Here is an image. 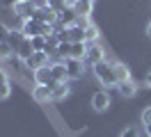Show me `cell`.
Returning a JSON list of instances; mask_svg holds the SVG:
<instances>
[{
    "label": "cell",
    "instance_id": "cell-1",
    "mask_svg": "<svg viewBox=\"0 0 151 137\" xmlns=\"http://www.w3.org/2000/svg\"><path fill=\"white\" fill-rule=\"evenodd\" d=\"M94 69V75H96V80L101 82L103 87H117V80H114V71H112V64L110 62H99L92 66Z\"/></svg>",
    "mask_w": 151,
    "mask_h": 137
},
{
    "label": "cell",
    "instance_id": "cell-2",
    "mask_svg": "<svg viewBox=\"0 0 151 137\" xmlns=\"http://www.w3.org/2000/svg\"><path fill=\"white\" fill-rule=\"evenodd\" d=\"M25 66L37 71V69H44V66H50V55L46 50H35L30 55V60H25Z\"/></svg>",
    "mask_w": 151,
    "mask_h": 137
},
{
    "label": "cell",
    "instance_id": "cell-3",
    "mask_svg": "<svg viewBox=\"0 0 151 137\" xmlns=\"http://www.w3.org/2000/svg\"><path fill=\"white\" fill-rule=\"evenodd\" d=\"M64 66H66V78L69 80H78L85 75V64L83 60H64Z\"/></svg>",
    "mask_w": 151,
    "mask_h": 137
},
{
    "label": "cell",
    "instance_id": "cell-4",
    "mask_svg": "<svg viewBox=\"0 0 151 137\" xmlns=\"http://www.w3.org/2000/svg\"><path fill=\"white\" fill-rule=\"evenodd\" d=\"M32 78H35V85H46V87H53L57 82L55 78H53V73H50V66H44V69L32 71Z\"/></svg>",
    "mask_w": 151,
    "mask_h": 137
},
{
    "label": "cell",
    "instance_id": "cell-5",
    "mask_svg": "<svg viewBox=\"0 0 151 137\" xmlns=\"http://www.w3.org/2000/svg\"><path fill=\"white\" fill-rule=\"evenodd\" d=\"M12 11H14L19 18L25 21V18H30L32 14H35V5H32L30 0H16V2H14V7H12Z\"/></svg>",
    "mask_w": 151,
    "mask_h": 137
},
{
    "label": "cell",
    "instance_id": "cell-6",
    "mask_svg": "<svg viewBox=\"0 0 151 137\" xmlns=\"http://www.w3.org/2000/svg\"><path fill=\"white\" fill-rule=\"evenodd\" d=\"M105 60V50L101 48L99 44H89L87 46V55H85V62H89L92 66L94 64H99V62H103Z\"/></svg>",
    "mask_w": 151,
    "mask_h": 137
},
{
    "label": "cell",
    "instance_id": "cell-7",
    "mask_svg": "<svg viewBox=\"0 0 151 137\" xmlns=\"http://www.w3.org/2000/svg\"><path fill=\"white\" fill-rule=\"evenodd\" d=\"M92 108L96 110V112H105V110L110 108V94L108 91H96L94 96H92Z\"/></svg>",
    "mask_w": 151,
    "mask_h": 137
},
{
    "label": "cell",
    "instance_id": "cell-8",
    "mask_svg": "<svg viewBox=\"0 0 151 137\" xmlns=\"http://www.w3.org/2000/svg\"><path fill=\"white\" fill-rule=\"evenodd\" d=\"M32 98L37 100V103H50L53 100V89L46 87V85H37L32 89Z\"/></svg>",
    "mask_w": 151,
    "mask_h": 137
},
{
    "label": "cell",
    "instance_id": "cell-9",
    "mask_svg": "<svg viewBox=\"0 0 151 137\" xmlns=\"http://www.w3.org/2000/svg\"><path fill=\"white\" fill-rule=\"evenodd\" d=\"M112 71H114V80L117 85H122V82L131 80V71H128V66L122 62H112Z\"/></svg>",
    "mask_w": 151,
    "mask_h": 137
},
{
    "label": "cell",
    "instance_id": "cell-10",
    "mask_svg": "<svg viewBox=\"0 0 151 137\" xmlns=\"http://www.w3.org/2000/svg\"><path fill=\"white\" fill-rule=\"evenodd\" d=\"M76 21H78V14L73 11V7H66L64 11H60V18H57V23H60L62 27L76 25Z\"/></svg>",
    "mask_w": 151,
    "mask_h": 137
},
{
    "label": "cell",
    "instance_id": "cell-11",
    "mask_svg": "<svg viewBox=\"0 0 151 137\" xmlns=\"http://www.w3.org/2000/svg\"><path fill=\"white\" fill-rule=\"evenodd\" d=\"M25 41H28V37L23 34L21 30H12V32H9V37H7V44H9L12 48H14V53H16V50H19V48H21L23 44H25Z\"/></svg>",
    "mask_w": 151,
    "mask_h": 137
},
{
    "label": "cell",
    "instance_id": "cell-12",
    "mask_svg": "<svg viewBox=\"0 0 151 137\" xmlns=\"http://www.w3.org/2000/svg\"><path fill=\"white\" fill-rule=\"evenodd\" d=\"M87 41H76L71 44V53H69V60H85L87 55Z\"/></svg>",
    "mask_w": 151,
    "mask_h": 137
},
{
    "label": "cell",
    "instance_id": "cell-13",
    "mask_svg": "<svg viewBox=\"0 0 151 137\" xmlns=\"http://www.w3.org/2000/svg\"><path fill=\"white\" fill-rule=\"evenodd\" d=\"M50 73H53V78H55L57 82H66V80H69V78H66L64 60H62V62H53V64H50Z\"/></svg>",
    "mask_w": 151,
    "mask_h": 137
},
{
    "label": "cell",
    "instance_id": "cell-14",
    "mask_svg": "<svg viewBox=\"0 0 151 137\" xmlns=\"http://www.w3.org/2000/svg\"><path fill=\"white\" fill-rule=\"evenodd\" d=\"M92 9H94V2H89V0H78L73 5V11L78 14V16H92Z\"/></svg>",
    "mask_w": 151,
    "mask_h": 137
},
{
    "label": "cell",
    "instance_id": "cell-15",
    "mask_svg": "<svg viewBox=\"0 0 151 137\" xmlns=\"http://www.w3.org/2000/svg\"><path fill=\"white\" fill-rule=\"evenodd\" d=\"M119 87V94H122L124 98H133L135 94H137V85L133 80H126V82H122V85H117Z\"/></svg>",
    "mask_w": 151,
    "mask_h": 137
},
{
    "label": "cell",
    "instance_id": "cell-16",
    "mask_svg": "<svg viewBox=\"0 0 151 137\" xmlns=\"http://www.w3.org/2000/svg\"><path fill=\"white\" fill-rule=\"evenodd\" d=\"M50 89H53V100H64L69 96V85L66 82H55Z\"/></svg>",
    "mask_w": 151,
    "mask_h": 137
},
{
    "label": "cell",
    "instance_id": "cell-17",
    "mask_svg": "<svg viewBox=\"0 0 151 137\" xmlns=\"http://www.w3.org/2000/svg\"><path fill=\"white\" fill-rule=\"evenodd\" d=\"M85 41L87 44H96V41H99V27L92 25V23L85 27Z\"/></svg>",
    "mask_w": 151,
    "mask_h": 137
},
{
    "label": "cell",
    "instance_id": "cell-18",
    "mask_svg": "<svg viewBox=\"0 0 151 137\" xmlns=\"http://www.w3.org/2000/svg\"><path fill=\"white\" fill-rule=\"evenodd\" d=\"M30 44H32L35 50H46L48 39H46V34H37V37H32V39H30Z\"/></svg>",
    "mask_w": 151,
    "mask_h": 137
},
{
    "label": "cell",
    "instance_id": "cell-19",
    "mask_svg": "<svg viewBox=\"0 0 151 137\" xmlns=\"http://www.w3.org/2000/svg\"><path fill=\"white\" fill-rule=\"evenodd\" d=\"M12 55H16V53H14V48H12L7 41H0V60H9Z\"/></svg>",
    "mask_w": 151,
    "mask_h": 137
},
{
    "label": "cell",
    "instance_id": "cell-20",
    "mask_svg": "<svg viewBox=\"0 0 151 137\" xmlns=\"http://www.w3.org/2000/svg\"><path fill=\"white\" fill-rule=\"evenodd\" d=\"M69 53H71V41H60V46H57V55H60L62 60H69Z\"/></svg>",
    "mask_w": 151,
    "mask_h": 137
},
{
    "label": "cell",
    "instance_id": "cell-21",
    "mask_svg": "<svg viewBox=\"0 0 151 137\" xmlns=\"http://www.w3.org/2000/svg\"><path fill=\"white\" fill-rule=\"evenodd\" d=\"M12 96V85L9 82H0V100H7Z\"/></svg>",
    "mask_w": 151,
    "mask_h": 137
},
{
    "label": "cell",
    "instance_id": "cell-22",
    "mask_svg": "<svg viewBox=\"0 0 151 137\" xmlns=\"http://www.w3.org/2000/svg\"><path fill=\"white\" fill-rule=\"evenodd\" d=\"M9 27L5 25V23H2V21H0V41H7V37H9Z\"/></svg>",
    "mask_w": 151,
    "mask_h": 137
},
{
    "label": "cell",
    "instance_id": "cell-23",
    "mask_svg": "<svg viewBox=\"0 0 151 137\" xmlns=\"http://www.w3.org/2000/svg\"><path fill=\"white\" fill-rule=\"evenodd\" d=\"M142 123H151V105L142 110Z\"/></svg>",
    "mask_w": 151,
    "mask_h": 137
},
{
    "label": "cell",
    "instance_id": "cell-24",
    "mask_svg": "<svg viewBox=\"0 0 151 137\" xmlns=\"http://www.w3.org/2000/svg\"><path fill=\"white\" fill-rule=\"evenodd\" d=\"M119 137H140V133H137V128H126Z\"/></svg>",
    "mask_w": 151,
    "mask_h": 137
},
{
    "label": "cell",
    "instance_id": "cell-25",
    "mask_svg": "<svg viewBox=\"0 0 151 137\" xmlns=\"http://www.w3.org/2000/svg\"><path fill=\"white\" fill-rule=\"evenodd\" d=\"M32 5H35V9H44V7H48V0H30Z\"/></svg>",
    "mask_w": 151,
    "mask_h": 137
},
{
    "label": "cell",
    "instance_id": "cell-26",
    "mask_svg": "<svg viewBox=\"0 0 151 137\" xmlns=\"http://www.w3.org/2000/svg\"><path fill=\"white\" fill-rule=\"evenodd\" d=\"M0 82H9V75L2 71V69H0Z\"/></svg>",
    "mask_w": 151,
    "mask_h": 137
},
{
    "label": "cell",
    "instance_id": "cell-27",
    "mask_svg": "<svg viewBox=\"0 0 151 137\" xmlns=\"http://www.w3.org/2000/svg\"><path fill=\"white\" fill-rule=\"evenodd\" d=\"M144 133H147V137H151V123H144Z\"/></svg>",
    "mask_w": 151,
    "mask_h": 137
},
{
    "label": "cell",
    "instance_id": "cell-28",
    "mask_svg": "<svg viewBox=\"0 0 151 137\" xmlns=\"http://www.w3.org/2000/svg\"><path fill=\"white\" fill-rule=\"evenodd\" d=\"M76 2H78V0H66V5H69V7H73Z\"/></svg>",
    "mask_w": 151,
    "mask_h": 137
},
{
    "label": "cell",
    "instance_id": "cell-29",
    "mask_svg": "<svg viewBox=\"0 0 151 137\" xmlns=\"http://www.w3.org/2000/svg\"><path fill=\"white\" fill-rule=\"evenodd\" d=\"M147 85L151 87V71H149V75H147Z\"/></svg>",
    "mask_w": 151,
    "mask_h": 137
},
{
    "label": "cell",
    "instance_id": "cell-30",
    "mask_svg": "<svg viewBox=\"0 0 151 137\" xmlns=\"http://www.w3.org/2000/svg\"><path fill=\"white\" fill-rule=\"evenodd\" d=\"M147 34H149V37H151V23H149V27H147Z\"/></svg>",
    "mask_w": 151,
    "mask_h": 137
},
{
    "label": "cell",
    "instance_id": "cell-31",
    "mask_svg": "<svg viewBox=\"0 0 151 137\" xmlns=\"http://www.w3.org/2000/svg\"><path fill=\"white\" fill-rule=\"evenodd\" d=\"M89 2H94V0H89Z\"/></svg>",
    "mask_w": 151,
    "mask_h": 137
},
{
    "label": "cell",
    "instance_id": "cell-32",
    "mask_svg": "<svg viewBox=\"0 0 151 137\" xmlns=\"http://www.w3.org/2000/svg\"><path fill=\"white\" fill-rule=\"evenodd\" d=\"M48 2H50V0H48Z\"/></svg>",
    "mask_w": 151,
    "mask_h": 137
}]
</instances>
